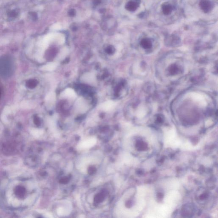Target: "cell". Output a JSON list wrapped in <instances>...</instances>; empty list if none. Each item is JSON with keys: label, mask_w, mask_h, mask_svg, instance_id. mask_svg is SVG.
<instances>
[{"label": "cell", "mask_w": 218, "mask_h": 218, "mask_svg": "<svg viewBox=\"0 0 218 218\" xmlns=\"http://www.w3.org/2000/svg\"><path fill=\"white\" fill-rule=\"evenodd\" d=\"M1 198L4 205L11 210L31 207L38 198L37 187L31 178L19 177L9 180L3 186Z\"/></svg>", "instance_id": "1"}, {"label": "cell", "mask_w": 218, "mask_h": 218, "mask_svg": "<svg viewBox=\"0 0 218 218\" xmlns=\"http://www.w3.org/2000/svg\"><path fill=\"white\" fill-rule=\"evenodd\" d=\"M81 80L82 82L91 85H94L96 83V77L93 73H84L81 78Z\"/></svg>", "instance_id": "2"}, {"label": "cell", "mask_w": 218, "mask_h": 218, "mask_svg": "<svg viewBox=\"0 0 218 218\" xmlns=\"http://www.w3.org/2000/svg\"><path fill=\"white\" fill-rule=\"evenodd\" d=\"M11 61L9 59L4 58L0 60V73H4L7 72V73L11 71Z\"/></svg>", "instance_id": "3"}, {"label": "cell", "mask_w": 218, "mask_h": 218, "mask_svg": "<svg viewBox=\"0 0 218 218\" xmlns=\"http://www.w3.org/2000/svg\"><path fill=\"white\" fill-rule=\"evenodd\" d=\"M87 108H88L87 104L83 98H79L76 102V110L79 113H83L87 111Z\"/></svg>", "instance_id": "4"}, {"label": "cell", "mask_w": 218, "mask_h": 218, "mask_svg": "<svg viewBox=\"0 0 218 218\" xmlns=\"http://www.w3.org/2000/svg\"><path fill=\"white\" fill-rule=\"evenodd\" d=\"M200 6L202 10L205 13L210 11L212 7L211 2L209 0H202L200 3Z\"/></svg>", "instance_id": "5"}, {"label": "cell", "mask_w": 218, "mask_h": 218, "mask_svg": "<svg viewBox=\"0 0 218 218\" xmlns=\"http://www.w3.org/2000/svg\"><path fill=\"white\" fill-rule=\"evenodd\" d=\"M115 103L113 101H105L101 105V109L105 111L111 110L114 108Z\"/></svg>", "instance_id": "6"}, {"label": "cell", "mask_w": 218, "mask_h": 218, "mask_svg": "<svg viewBox=\"0 0 218 218\" xmlns=\"http://www.w3.org/2000/svg\"><path fill=\"white\" fill-rule=\"evenodd\" d=\"M63 97L67 98H76V95L75 91L71 88H67L63 92Z\"/></svg>", "instance_id": "7"}, {"label": "cell", "mask_w": 218, "mask_h": 218, "mask_svg": "<svg viewBox=\"0 0 218 218\" xmlns=\"http://www.w3.org/2000/svg\"><path fill=\"white\" fill-rule=\"evenodd\" d=\"M141 46L145 50L150 49L152 46V43L148 38H144L141 41Z\"/></svg>", "instance_id": "8"}, {"label": "cell", "mask_w": 218, "mask_h": 218, "mask_svg": "<svg viewBox=\"0 0 218 218\" xmlns=\"http://www.w3.org/2000/svg\"><path fill=\"white\" fill-rule=\"evenodd\" d=\"M163 13L165 15H167L170 14L172 11V7L168 4H164L162 6Z\"/></svg>", "instance_id": "9"}, {"label": "cell", "mask_w": 218, "mask_h": 218, "mask_svg": "<svg viewBox=\"0 0 218 218\" xmlns=\"http://www.w3.org/2000/svg\"><path fill=\"white\" fill-rule=\"evenodd\" d=\"M58 64L56 62H52L48 63L46 66L43 67V70L46 71H53L55 70L57 67Z\"/></svg>", "instance_id": "10"}, {"label": "cell", "mask_w": 218, "mask_h": 218, "mask_svg": "<svg viewBox=\"0 0 218 218\" xmlns=\"http://www.w3.org/2000/svg\"><path fill=\"white\" fill-rule=\"evenodd\" d=\"M139 4L137 2H130L128 5V7L130 10L134 11L137 9V7L139 6Z\"/></svg>", "instance_id": "11"}, {"label": "cell", "mask_w": 218, "mask_h": 218, "mask_svg": "<svg viewBox=\"0 0 218 218\" xmlns=\"http://www.w3.org/2000/svg\"><path fill=\"white\" fill-rule=\"evenodd\" d=\"M19 15V12L16 10H12L8 13V16L9 18H16Z\"/></svg>", "instance_id": "12"}, {"label": "cell", "mask_w": 218, "mask_h": 218, "mask_svg": "<svg viewBox=\"0 0 218 218\" xmlns=\"http://www.w3.org/2000/svg\"><path fill=\"white\" fill-rule=\"evenodd\" d=\"M66 50H67V49H66L65 50H63V51L61 52V53L60 54V56H59V58L63 59L66 56L67 53V51Z\"/></svg>", "instance_id": "13"}, {"label": "cell", "mask_w": 218, "mask_h": 218, "mask_svg": "<svg viewBox=\"0 0 218 218\" xmlns=\"http://www.w3.org/2000/svg\"><path fill=\"white\" fill-rule=\"evenodd\" d=\"M0 96H1V92H0Z\"/></svg>", "instance_id": "14"}]
</instances>
